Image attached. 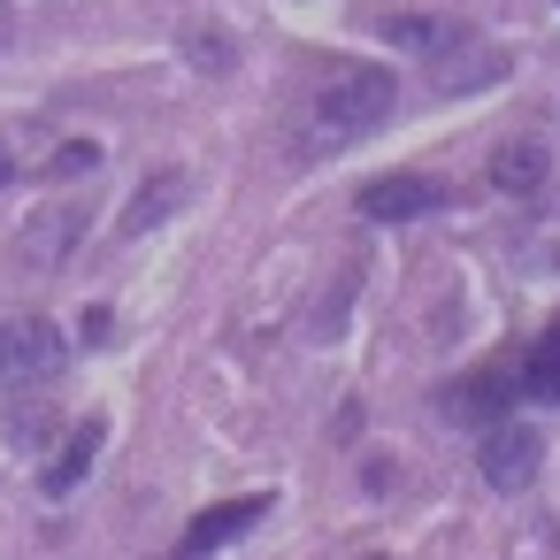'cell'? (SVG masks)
<instances>
[{"label": "cell", "instance_id": "cell-10", "mask_svg": "<svg viewBox=\"0 0 560 560\" xmlns=\"http://www.w3.org/2000/svg\"><path fill=\"white\" fill-rule=\"evenodd\" d=\"M491 185H499V192H537V185H545V147H529V139L499 147V154H491Z\"/></svg>", "mask_w": 560, "mask_h": 560}, {"label": "cell", "instance_id": "cell-11", "mask_svg": "<svg viewBox=\"0 0 560 560\" xmlns=\"http://www.w3.org/2000/svg\"><path fill=\"white\" fill-rule=\"evenodd\" d=\"M514 399H560V330L514 369Z\"/></svg>", "mask_w": 560, "mask_h": 560}, {"label": "cell", "instance_id": "cell-4", "mask_svg": "<svg viewBox=\"0 0 560 560\" xmlns=\"http://www.w3.org/2000/svg\"><path fill=\"white\" fill-rule=\"evenodd\" d=\"M537 460H545V430H537V422H491L476 468H483L491 491H522V483L537 476Z\"/></svg>", "mask_w": 560, "mask_h": 560}, {"label": "cell", "instance_id": "cell-6", "mask_svg": "<svg viewBox=\"0 0 560 560\" xmlns=\"http://www.w3.org/2000/svg\"><path fill=\"white\" fill-rule=\"evenodd\" d=\"M261 514H269V499H261V491H246V499H223V506H208V514H200V522L177 537V552H185V560H192V552H215V545L246 537Z\"/></svg>", "mask_w": 560, "mask_h": 560}, {"label": "cell", "instance_id": "cell-7", "mask_svg": "<svg viewBox=\"0 0 560 560\" xmlns=\"http://www.w3.org/2000/svg\"><path fill=\"white\" fill-rule=\"evenodd\" d=\"M185 200H192V177H185V170H162V177H147V185L124 200V238H147V231H154V223H170Z\"/></svg>", "mask_w": 560, "mask_h": 560}, {"label": "cell", "instance_id": "cell-1", "mask_svg": "<svg viewBox=\"0 0 560 560\" xmlns=\"http://www.w3.org/2000/svg\"><path fill=\"white\" fill-rule=\"evenodd\" d=\"M392 101H399V85H392L384 70H369V62H338V70L300 101V116H292V154H300V162H323V154L369 139V131L392 116Z\"/></svg>", "mask_w": 560, "mask_h": 560}, {"label": "cell", "instance_id": "cell-13", "mask_svg": "<svg viewBox=\"0 0 560 560\" xmlns=\"http://www.w3.org/2000/svg\"><path fill=\"white\" fill-rule=\"evenodd\" d=\"M445 32H453V24H422V16H392V32H384V39H392V47H407V55H430V47H438Z\"/></svg>", "mask_w": 560, "mask_h": 560}, {"label": "cell", "instance_id": "cell-15", "mask_svg": "<svg viewBox=\"0 0 560 560\" xmlns=\"http://www.w3.org/2000/svg\"><path fill=\"white\" fill-rule=\"evenodd\" d=\"M0 185H9V147H0Z\"/></svg>", "mask_w": 560, "mask_h": 560}, {"label": "cell", "instance_id": "cell-14", "mask_svg": "<svg viewBox=\"0 0 560 560\" xmlns=\"http://www.w3.org/2000/svg\"><path fill=\"white\" fill-rule=\"evenodd\" d=\"M47 170H55V177H93V170H101V147H85V139H78V147H62Z\"/></svg>", "mask_w": 560, "mask_h": 560}, {"label": "cell", "instance_id": "cell-8", "mask_svg": "<svg viewBox=\"0 0 560 560\" xmlns=\"http://www.w3.org/2000/svg\"><path fill=\"white\" fill-rule=\"evenodd\" d=\"M101 445H108V422H101V415H85V422L70 430V445L47 460V476H39V483H47L55 499H62V491H78V483H85V468L101 460Z\"/></svg>", "mask_w": 560, "mask_h": 560}, {"label": "cell", "instance_id": "cell-5", "mask_svg": "<svg viewBox=\"0 0 560 560\" xmlns=\"http://www.w3.org/2000/svg\"><path fill=\"white\" fill-rule=\"evenodd\" d=\"M453 192L438 185V177H376V185H361V215L369 223H415V215H438Z\"/></svg>", "mask_w": 560, "mask_h": 560}, {"label": "cell", "instance_id": "cell-12", "mask_svg": "<svg viewBox=\"0 0 560 560\" xmlns=\"http://www.w3.org/2000/svg\"><path fill=\"white\" fill-rule=\"evenodd\" d=\"M70 246H78V215H62V208H55V215H39V223L24 231V254H32L39 269H55Z\"/></svg>", "mask_w": 560, "mask_h": 560}, {"label": "cell", "instance_id": "cell-9", "mask_svg": "<svg viewBox=\"0 0 560 560\" xmlns=\"http://www.w3.org/2000/svg\"><path fill=\"white\" fill-rule=\"evenodd\" d=\"M514 399V376H499V369H483V376H468V384H453L438 407H445V422H499V407Z\"/></svg>", "mask_w": 560, "mask_h": 560}, {"label": "cell", "instance_id": "cell-2", "mask_svg": "<svg viewBox=\"0 0 560 560\" xmlns=\"http://www.w3.org/2000/svg\"><path fill=\"white\" fill-rule=\"evenodd\" d=\"M62 330L47 323V315H0V384H47L55 369H62Z\"/></svg>", "mask_w": 560, "mask_h": 560}, {"label": "cell", "instance_id": "cell-3", "mask_svg": "<svg viewBox=\"0 0 560 560\" xmlns=\"http://www.w3.org/2000/svg\"><path fill=\"white\" fill-rule=\"evenodd\" d=\"M499 78H506V55L483 47L476 32H445L430 47V85L438 93H476V85H499Z\"/></svg>", "mask_w": 560, "mask_h": 560}]
</instances>
